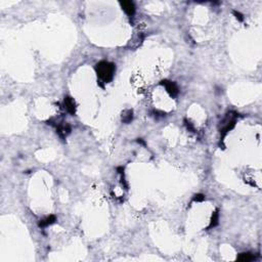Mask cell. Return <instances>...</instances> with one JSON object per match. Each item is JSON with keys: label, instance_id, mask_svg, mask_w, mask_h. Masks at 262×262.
<instances>
[{"label": "cell", "instance_id": "obj_1", "mask_svg": "<svg viewBox=\"0 0 262 262\" xmlns=\"http://www.w3.org/2000/svg\"><path fill=\"white\" fill-rule=\"evenodd\" d=\"M95 71H96L98 78H100L101 81L104 83H108L114 78L116 67H115L114 63L103 60V62L98 63L97 65L95 66Z\"/></svg>", "mask_w": 262, "mask_h": 262}, {"label": "cell", "instance_id": "obj_2", "mask_svg": "<svg viewBox=\"0 0 262 262\" xmlns=\"http://www.w3.org/2000/svg\"><path fill=\"white\" fill-rule=\"evenodd\" d=\"M161 85L165 86L166 88V91L168 92L169 95L172 97H175L177 96L178 94V87L176 86V84H175L174 82L172 81H168V80H163V81H161Z\"/></svg>", "mask_w": 262, "mask_h": 262}, {"label": "cell", "instance_id": "obj_3", "mask_svg": "<svg viewBox=\"0 0 262 262\" xmlns=\"http://www.w3.org/2000/svg\"><path fill=\"white\" fill-rule=\"evenodd\" d=\"M120 4L122 6V9L129 17H133L135 14V6L132 1H121Z\"/></svg>", "mask_w": 262, "mask_h": 262}, {"label": "cell", "instance_id": "obj_4", "mask_svg": "<svg viewBox=\"0 0 262 262\" xmlns=\"http://www.w3.org/2000/svg\"><path fill=\"white\" fill-rule=\"evenodd\" d=\"M63 104H65L66 110L68 111L70 114L75 115V113H76V104H75V100H73L72 97H70V96L65 97Z\"/></svg>", "mask_w": 262, "mask_h": 262}, {"label": "cell", "instance_id": "obj_5", "mask_svg": "<svg viewBox=\"0 0 262 262\" xmlns=\"http://www.w3.org/2000/svg\"><path fill=\"white\" fill-rule=\"evenodd\" d=\"M55 216L54 215H49L48 217H46L45 219L43 220H40L39 222V227H46V226H48L50 224H52V223L55 222Z\"/></svg>", "mask_w": 262, "mask_h": 262}, {"label": "cell", "instance_id": "obj_6", "mask_svg": "<svg viewBox=\"0 0 262 262\" xmlns=\"http://www.w3.org/2000/svg\"><path fill=\"white\" fill-rule=\"evenodd\" d=\"M132 119H133V115H132V111L131 110H127L122 114V121L124 123L128 124L132 121Z\"/></svg>", "mask_w": 262, "mask_h": 262}, {"label": "cell", "instance_id": "obj_7", "mask_svg": "<svg viewBox=\"0 0 262 262\" xmlns=\"http://www.w3.org/2000/svg\"><path fill=\"white\" fill-rule=\"evenodd\" d=\"M218 220H219V214L218 212H214L213 215H212V218H211V221H210V224L208 226V228H212V227H215V226L218 224Z\"/></svg>", "mask_w": 262, "mask_h": 262}, {"label": "cell", "instance_id": "obj_8", "mask_svg": "<svg viewBox=\"0 0 262 262\" xmlns=\"http://www.w3.org/2000/svg\"><path fill=\"white\" fill-rule=\"evenodd\" d=\"M238 260L239 261H251L253 260V256L250 253H242L238 257Z\"/></svg>", "mask_w": 262, "mask_h": 262}, {"label": "cell", "instance_id": "obj_9", "mask_svg": "<svg viewBox=\"0 0 262 262\" xmlns=\"http://www.w3.org/2000/svg\"><path fill=\"white\" fill-rule=\"evenodd\" d=\"M205 200V196L202 194H197L194 196V199L193 201L194 202H203V201Z\"/></svg>", "mask_w": 262, "mask_h": 262}, {"label": "cell", "instance_id": "obj_10", "mask_svg": "<svg viewBox=\"0 0 262 262\" xmlns=\"http://www.w3.org/2000/svg\"><path fill=\"white\" fill-rule=\"evenodd\" d=\"M232 14H234V15L235 17V18L239 22H243L244 21V17H243V14H241L239 11H236V10H232Z\"/></svg>", "mask_w": 262, "mask_h": 262}, {"label": "cell", "instance_id": "obj_11", "mask_svg": "<svg viewBox=\"0 0 262 262\" xmlns=\"http://www.w3.org/2000/svg\"><path fill=\"white\" fill-rule=\"evenodd\" d=\"M184 124H185V126H186V128H187L188 130H191V131H194V126L191 125V123L187 122V120H184Z\"/></svg>", "mask_w": 262, "mask_h": 262}, {"label": "cell", "instance_id": "obj_12", "mask_svg": "<svg viewBox=\"0 0 262 262\" xmlns=\"http://www.w3.org/2000/svg\"><path fill=\"white\" fill-rule=\"evenodd\" d=\"M137 142L140 143V145H145V142L143 141V140H142L141 138H138V139H137Z\"/></svg>", "mask_w": 262, "mask_h": 262}]
</instances>
